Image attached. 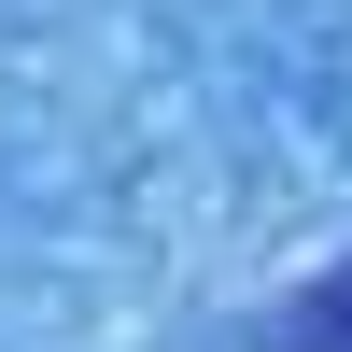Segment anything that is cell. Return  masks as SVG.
<instances>
[{"instance_id":"1","label":"cell","mask_w":352,"mask_h":352,"mask_svg":"<svg viewBox=\"0 0 352 352\" xmlns=\"http://www.w3.org/2000/svg\"><path fill=\"white\" fill-rule=\"evenodd\" d=\"M268 352H352V268H324V282H310V296L282 310V338H268Z\"/></svg>"}]
</instances>
